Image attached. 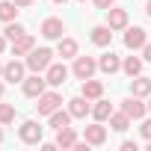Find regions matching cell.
I'll use <instances>...</instances> for the list:
<instances>
[{
	"instance_id": "6da1fadb",
	"label": "cell",
	"mask_w": 151,
	"mask_h": 151,
	"mask_svg": "<svg viewBox=\"0 0 151 151\" xmlns=\"http://www.w3.org/2000/svg\"><path fill=\"white\" fill-rule=\"evenodd\" d=\"M50 47H33L30 53H27V68L30 71H47V65H50Z\"/></svg>"
},
{
	"instance_id": "7a4b0ae2",
	"label": "cell",
	"mask_w": 151,
	"mask_h": 151,
	"mask_svg": "<svg viewBox=\"0 0 151 151\" xmlns=\"http://www.w3.org/2000/svg\"><path fill=\"white\" fill-rule=\"evenodd\" d=\"M95 68H98V62L92 59V56H74V77L77 80H89L92 74H95Z\"/></svg>"
},
{
	"instance_id": "3957f363",
	"label": "cell",
	"mask_w": 151,
	"mask_h": 151,
	"mask_svg": "<svg viewBox=\"0 0 151 151\" xmlns=\"http://www.w3.org/2000/svg\"><path fill=\"white\" fill-rule=\"evenodd\" d=\"M36 107H39V116H50V113H56V110L62 107V98H59L56 92H42Z\"/></svg>"
},
{
	"instance_id": "277c9868",
	"label": "cell",
	"mask_w": 151,
	"mask_h": 151,
	"mask_svg": "<svg viewBox=\"0 0 151 151\" xmlns=\"http://www.w3.org/2000/svg\"><path fill=\"white\" fill-rule=\"evenodd\" d=\"M18 136H21V142H27V145H39L42 136H45V127H39L36 122H24L21 130H18Z\"/></svg>"
},
{
	"instance_id": "5b68a950",
	"label": "cell",
	"mask_w": 151,
	"mask_h": 151,
	"mask_svg": "<svg viewBox=\"0 0 151 151\" xmlns=\"http://www.w3.org/2000/svg\"><path fill=\"white\" fill-rule=\"evenodd\" d=\"M65 77H68V68H65L62 62H50V65H47V74H45L47 86H62Z\"/></svg>"
},
{
	"instance_id": "8992f818",
	"label": "cell",
	"mask_w": 151,
	"mask_h": 151,
	"mask_svg": "<svg viewBox=\"0 0 151 151\" xmlns=\"http://www.w3.org/2000/svg\"><path fill=\"white\" fill-rule=\"evenodd\" d=\"M45 86H47V80L39 77V71L33 74V77H24V95H27V98H39V95L45 92Z\"/></svg>"
},
{
	"instance_id": "52a82bcc",
	"label": "cell",
	"mask_w": 151,
	"mask_h": 151,
	"mask_svg": "<svg viewBox=\"0 0 151 151\" xmlns=\"http://www.w3.org/2000/svg\"><path fill=\"white\" fill-rule=\"evenodd\" d=\"M145 30L142 27H130L127 33H124V47H130V50H139V47H145Z\"/></svg>"
},
{
	"instance_id": "ba28073f",
	"label": "cell",
	"mask_w": 151,
	"mask_h": 151,
	"mask_svg": "<svg viewBox=\"0 0 151 151\" xmlns=\"http://www.w3.org/2000/svg\"><path fill=\"white\" fill-rule=\"evenodd\" d=\"M83 136H86L89 145H104V142H107V127H104L101 122H95V124H89V127L83 130Z\"/></svg>"
},
{
	"instance_id": "9c48e42d",
	"label": "cell",
	"mask_w": 151,
	"mask_h": 151,
	"mask_svg": "<svg viewBox=\"0 0 151 151\" xmlns=\"http://www.w3.org/2000/svg\"><path fill=\"white\" fill-rule=\"evenodd\" d=\"M3 80L6 83H24V65L18 59H12V62L3 65Z\"/></svg>"
},
{
	"instance_id": "30bf717a",
	"label": "cell",
	"mask_w": 151,
	"mask_h": 151,
	"mask_svg": "<svg viewBox=\"0 0 151 151\" xmlns=\"http://www.w3.org/2000/svg\"><path fill=\"white\" fill-rule=\"evenodd\" d=\"M107 27H110V30H124V27H127V12L110 6V9H107Z\"/></svg>"
},
{
	"instance_id": "8fae6325",
	"label": "cell",
	"mask_w": 151,
	"mask_h": 151,
	"mask_svg": "<svg viewBox=\"0 0 151 151\" xmlns=\"http://www.w3.org/2000/svg\"><path fill=\"white\" fill-rule=\"evenodd\" d=\"M62 33H65V24L59 18H45V24H42V36L45 39H62Z\"/></svg>"
},
{
	"instance_id": "7c38bea8",
	"label": "cell",
	"mask_w": 151,
	"mask_h": 151,
	"mask_svg": "<svg viewBox=\"0 0 151 151\" xmlns=\"http://www.w3.org/2000/svg\"><path fill=\"white\" fill-rule=\"evenodd\" d=\"M36 47V39L30 36V33H24V36H18L15 42H12V56H24V53H30Z\"/></svg>"
},
{
	"instance_id": "4fadbf2b",
	"label": "cell",
	"mask_w": 151,
	"mask_h": 151,
	"mask_svg": "<svg viewBox=\"0 0 151 151\" xmlns=\"http://www.w3.org/2000/svg\"><path fill=\"white\" fill-rule=\"evenodd\" d=\"M122 110H124V113H127L130 119H142L148 107H145V104H142V101H139V98L133 95V98H127V101H122Z\"/></svg>"
},
{
	"instance_id": "5bb4252c",
	"label": "cell",
	"mask_w": 151,
	"mask_h": 151,
	"mask_svg": "<svg viewBox=\"0 0 151 151\" xmlns=\"http://www.w3.org/2000/svg\"><path fill=\"white\" fill-rule=\"evenodd\" d=\"M74 145H77V130L74 127L56 130V148H74Z\"/></svg>"
},
{
	"instance_id": "9a60e30c",
	"label": "cell",
	"mask_w": 151,
	"mask_h": 151,
	"mask_svg": "<svg viewBox=\"0 0 151 151\" xmlns=\"http://www.w3.org/2000/svg\"><path fill=\"white\" fill-rule=\"evenodd\" d=\"M98 68H101L104 74H116V71L122 68V59H119L116 53H104V56L98 59Z\"/></svg>"
},
{
	"instance_id": "2e32d148",
	"label": "cell",
	"mask_w": 151,
	"mask_h": 151,
	"mask_svg": "<svg viewBox=\"0 0 151 151\" xmlns=\"http://www.w3.org/2000/svg\"><path fill=\"white\" fill-rule=\"evenodd\" d=\"M101 95H104V83H101V80H92V77H89V80H83V98L98 101Z\"/></svg>"
},
{
	"instance_id": "e0dca14e",
	"label": "cell",
	"mask_w": 151,
	"mask_h": 151,
	"mask_svg": "<svg viewBox=\"0 0 151 151\" xmlns=\"http://www.w3.org/2000/svg\"><path fill=\"white\" fill-rule=\"evenodd\" d=\"M86 101H89V98H83V95H80V98H71V101H68V113H71L74 119H83V116L92 110Z\"/></svg>"
},
{
	"instance_id": "ac0fdd59",
	"label": "cell",
	"mask_w": 151,
	"mask_h": 151,
	"mask_svg": "<svg viewBox=\"0 0 151 151\" xmlns=\"http://www.w3.org/2000/svg\"><path fill=\"white\" fill-rule=\"evenodd\" d=\"M130 92L136 98H148L151 95V77H139V74H136V80L130 83Z\"/></svg>"
},
{
	"instance_id": "d6986e66",
	"label": "cell",
	"mask_w": 151,
	"mask_h": 151,
	"mask_svg": "<svg viewBox=\"0 0 151 151\" xmlns=\"http://www.w3.org/2000/svg\"><path fill=\"white\" fill-rule=\"evenodd\" d=\"M110 42H113V30H110L107 24H104V27H95V30H92V45H98V47H107Z\"/></svg>"
},
{
	"instance_id": "ffe728a7",
	"label": "cell",
	"mask_w": 151,
	"mask_h": 151,
	"mask_svg": "<svg viewBox=\"0 0 151 151\" xmlns=\"http://www.w3.org/2000/svg\"><path fill=\"white\" fill-rule=\"evenodd\" d=\"M71 119H74V116H71L68 110H56V113H50V127H53V130H62V127L71 124Z\"/></svg>"
},
{
	"instance_id": "44dd1931",
	"label": "cell",
	"mask_w": 151,
	"mask_h": 151,
	"mask_svg": "<svg viewBox=\"0 0 151 151\" xmlns=\"http://www.w3.org/2000/svg\"><path fill=\"white\" fill-rule=\"evenodd\" d=\"M18 18V6H15V0H0V21H15Z\"/></svg>"
},
{
	"instance_id": "7402d4cb",
	"label": "cell",
	"mask_w": 151,
	"mask_h": 151,
	"mask_svg": "<svg viewBox=\"0 0 151 151\" xmlns=\"http://www.w3.org/2000/svg\"><path fill=\"white\" fill-rule=\"evenodd\" d=\"M110 127L119 130V133H124V130L130 127V116H127L124 110H122V113H113V116H110Z\"/></svg>"
},
{
	"instance_id": "603a6c76",
	"label": "cell",
	"mask_w": 151,
	"mask_h": 151,
	"mask_svg": "<svg viewBox=\"0 0 151 151\" xmlns=\"http://www.w3.org/2000/svg\"><path fill=\"white\" fill-rule=\"evenodd\" d=\"M92 116H95V122H107V119L113 116V107H110V101H101V98H98V104L92 107Z\"/></svg>"
},
{
	"instance_id": "cb8c5ba5",
	"label": "cell",
	"mask_w": 151,
	"mask_h": 151,
	"mask_svg": "<svg viewBox=\"0 0 151 151\" xmlns=\"http://www.w3.org/2000/svg\"><path fill=\"white\" fill-rule=\"evenodd\" d=\"M122 71L127 74V77H136V74L142 71V59H139V56H127V59L122 62Z\"/></svg>"
},
{
	"instance_id": "d4e9b609",
	"label": "cell",
	"mask_w": 151,
	"mask_h": 151,
	"mask_svg": "<svg viewBox=\"0 0 151 151\" xmlns=\"http://www.w3.org/2000/svg\"><path fill=\"white\" fill-rule=\"evenodd\" d=\"M59 56L62 59L77 56V42H74V39H59Z\"/></svg>"
},
{
	"instance_id": "484cf974",
	"label": "cell",
	"mask_w": 151,
	"mask_h": 151,
	"mask_svg": "<svg viewBox=\"0 0 151 151\" xmlns=\"http://www.w3.org/2000/svg\"><path fill=\"white\" fill-rule=\"evenodd\" d=\"M3 33H6V39H9V42H15V39H18V36H24L27 30H24V24H18V21H9Z\"/></svg>"
},
{
	"instance_id": "4316f807",
	"label": "cell",
	"mask_w": 151,
	"mask_h": 151,
	"mask_svg": "<svg viewBox=\"0 0 151 151\" xmlns=\"http://www.w3.org/2000/svg\"><path fill=\"white\" fill-rule=\"evenodd\" d=\"M15 122V107L12 104H0V124H12Z\"/></svg>"
},
{
	"instance_id": "83f0119b",
	"label": "cell",
	"mask_w": 151,
	"mask_h": 151,
	"mask_svg": "<svg viewBox=\"0 0 151 151\" xmlns=\"http://www.w3.org/2000/svg\"><path fill=\"white\" fill-rule=\"evenodd\" d=\"M139 130H142V136H145V139H151V119H148V122H145Z\"/></svg>"
},
{
	"instance_id": "f1b7e54d",
	"label": "cell",
	"mask_w": 151,
	"mask_h": 151,
	"mask_svg": "<svg viewBox=\"0 0 151 151\" xmlns=\"http://www.w3.org/2000/svg\"><path fill=\"white\" fill-rule=\"evenodd\" d=\"M113 3H116V0H95V6H98V9H110Z\"/></svg>"
},
{
	"instance_id": "f546056e",
	"label": "cell",
	"mask_w": 151,
	"mask_h": 151,
	"mask_svg": "<svg viewBox=\"0 0 151 151\" xmlns=\"http://www.w3.org/2000/svg\"><path fill=\"white\" fill-rule=\"evenodd\" d=\"M142 56L151 62V42H145V47H142Z\"/></svg>"
},
{
	"instance_id": "4dcf8cb0",
	"label": "cell",
	"mask_w": 151,
	"mask_h": 151,
	"mask_svg": "<svg viewBox=\"0 0 151 151\" xmlns=\"http://www.w3.org/2000/svg\"><path fill=\"white\" fill-rule=\"evenodd\" d=\"M15 6H21V9L24 6H33V0H15Z\"/></svg>"
},
{
	"instance_id": "1f68e13d",
	"label": "cell",
	"mask_w": 151,
	"mask_h": 151,
	"mask_svg": "<svg viewBox=\"0 0 151 151\" xmlns=\"http://www.w3.org/2000/svg\"><path fill=\"white\" fill-rule=\"evenodd\" d=\"M3 47H6V39H3V36H0V53H3Z\"/></svg>"
},
{
	"instance_id": "d6a6232c",
	"label": "cell",
	"mask_w": 151,
	"mask_h": 151,
	"mask_svg": "<svg viewBox=\"0 0 151 151\" xmlns=\"http://www.w3.org/2000/svg\"><path fill=\"white\" fill-rule=\"evenodd\" d=\"M145 12H148V18H151V0H148V3H145Z\"/></svg>"
},
{
	"instance_id": "836d02e7",
	"label": "cell",
	"mask_w": 151,
	"mask_h": 151,
	"mask_svg": "<svg viewBox=\"0 0 151 151\" xmlns=\"http://www.w3.org/2000/svg\"><path fill=\"white\" fill-rule=\"evenodd\" d=\"M0 98H3V83H0Z\"/></svg>"
},
{
	"instance_id": "e575fe53",
	"label": "cell",
	"mask_w": 151,
	"mask_h": 151,
	"mask_svg": "<svg viewBox=\"0 0 151 151\" xmlns=\"http://www.w3.org/2000/svg\"><path fill=\"white\" fill-rule=\"evenodd\" d=\"M0 77H3V65H0Z\"/></svg>"
},
{
	"instance_id": "d590c367",
	"label": "cell",
	"mask_w": 151,
	"mask_h": 151,
	"mask_svg": "<svg viewBox=\"0 0 151 151\" xmlns=\"http://www.w3.org/2000/svg\"><path fill=\"white\" fill-rule=\"evenodd\" d=\"M53 3H65V0H53Z\"/></svg>"
},
{
	"instance_id": "8d00e7d4",
	"label": "cell",
	"mask_w": 151,
	"mask_h": 151,
	"mask_svg": "<svg viewBox=\"0 0 151 151\" xmlns=\"http://www.w3.org/2000/svg\"><path fill=\"white\" fill-rule=\"evenodd\" d=\"M0 142H3V130H0Z\"/></svg>"
},
{
	"instance_id": "74e56055",
	"label": "cell",
	"mask_w": 151,
	"mask_h": 151,
	"mask_svg": "<svg viewBox=\"0 0 151 151\" xmlns=\"http://www.w3.org/2000/svg\"><path fill=\"white\" fill-rule=\"evenodd\" d=\"M148 151H151V139H148Z\"/></svg>"
},
{
	"instance_id": "f35d334b",
	"label": "cell",
	"mask_w": 151,
	"mask_h": 151,
	"mask_svg": "<svg viewBox=\"0 0 151 151\" xmlns=\"http://www.w3.org/2000/svg\"><path fill=\"white\" fill-rule=\"evenodd\" d=\"M148 113H151V101H148Z\"/></svg>"
},
{
	"instance_id": "ab89813d",
	"label": "cell",
	"mask_w": 151,
	"mask_h": 151,
	"mask_svg": "<svg viewBox=\"0 0 151 151\" xmlns=\"http://www.w3.org/2000/svg\"><path fill=\"white\" fill-rule=\"evenodd\" d=\"M80 3H83V0H80Z\"/></svg>"
}]
</instances>
